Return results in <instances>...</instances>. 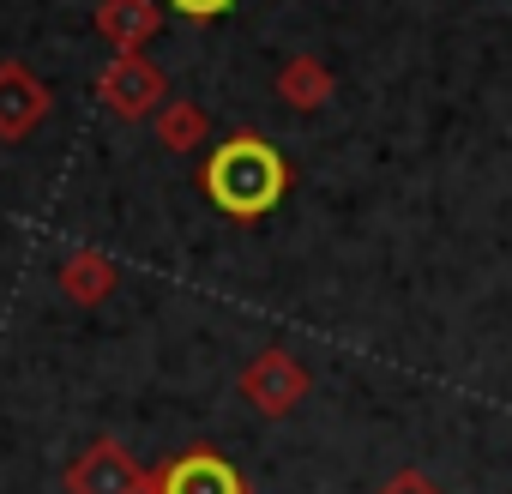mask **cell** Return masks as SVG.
<instances>
[{
  "label": "cell",
  "mask_w": 512,
  "mask_h": 494,
  "mask_svg": "<svg viewBox=\"0 0 512 494\" xmlns=\"http://www.w3.org/2000/svg\"><path fill=\"white\" fill-rule=\"evenodd\" d=\"M97 25H103V37H109L121 55H133V49L157 31V7H151V0H103Z\"/></svg>",
  "instance_id": "7"
},
{
  "label": "cell",
  "mask_w": 512,
  "mask_h": 494,
  "mask_svg": "<svg viewBox=\"0 0 512 494\" xmlns=\"http://www.w3.org/2000/svg\"><path fill=\"white\" fill-rule=\"evenodd\" d=\"M103 103L121 115V121H139L157 97H163V73L151 67V61H139V55H115L109 67H103Z\"/></svg>",
  "instance_id": "3"
},
{
  "label": "cell",
  "mask_w": 512,
  "mask_h": 494,
  "mask_svg": "<svg viewBox=\"0 0 512 494\" xmlns=\"http://www.w3.org/2000/svg\"><path fill=\"white\" fill-rule=\"evenodd\" d=\"M326 91H332V79H326V67L320 61H290L284 67V97L296 103V109H314V103H326Z\"/></svg>",
  "instance_id": "8"
},
{
  "label": "cell",
  "mask_w": 512,
  "mask_h": 494,
  "mask_svg": "<svg viewBox=\"0 0 512 494\" xmlns=\"http://www.w3.org/2000/svg\"><path fill=\"white\" fill-rule=\"evenodd\" d=\"M284 187H290V169L266 139H229L205 163V193L229 217H266L284 199Z\"/></svg>",
  "instance_id": "1"
},
{
  "label": "cell",
  "mask_w": 512,
  "mask_h": 494,
  "mask_svg": "<svg viewBox=\"0 0 512 494\" xmlns=\"http://www.w3.org/2000/svg\"><path fill=\"white\" fill-rule=\"evenodd\" d=\"M157 139H163L169 151H193V145L205 139V115H199L193 103H175V109L157 121Z\"/></svg>",
  "instance_id": "10"
},
{
  "label": "cell",
  "mask_w": 512,
  "mask_h": 494,
  "mask_svg": "<svg viewBox=\"0 0 512 494\" xmlns=\"http://www.w3.org/2000/svg\"><path fill=\"white\" fill-rule=\"evenodd\" d=\"M302 392H308V374H302L284 350H266L260 362L247 368V398L260 404V410H272V416H278V410H290Z\"/></svg>",
  "instance_id": "5"
},
{
  "label": "cell",
  "mask_w": 512,
  "mask_h": 494,
  "mask_svg": "<svg viewBox=\"0 0 512 494\" xmlns=\"http://www.w3.org/2000/svg\"><path fill=\"white\" fill-rule=\"evenodd\" d=\"M67 290H73L79 302H97V296L115 290V266L97 260V254H79V260H67Z\"/></svg>",
  "instance_id": "9"
},
{
  "label": "cell",
  "mask_w": 512,
  "mask_h": 494,
  "mask_svg": "<svg viewBox=\"0 0 512 494\" xmlns=\"http://www.w3.org/2000/svg\"><path fill=\"white\" fill-rule=\"evenodd\" d=\"M67 482H73V494H157V482H151V476L121 452V446H109V440H103V446H91V452L73 464V476H67Z\"/></svg>",
  "instance_id": "2"
},
{
  "label": "cell",
  "mask_w": 512,
  "mask_h": 494,
  "mask_svg": "<svg viewBox=\"0 0 512 494\" xmlns=\"http://www.w3.org/2000/svg\"><path fill=\"white\" fill-rule=\"evenodd\" d=\"M49 91L25 73V67H0V139H19L43 121Z\"/></svg>",
  "instance_id": "6"
},
{
  "label": "cell",
  "mask_w": 512,
  "mask_h": 494,
  "mask_svg": "<svg viewBox=\"0 0 512 494\" xmlns=\"http://www.w3.org/2000/svg\"><path fill=\"white\" fill-rule=\"evenodd\" d=\"M157 494H247V488H241V476H235L229 458H217V452H187L181 464L163 470Z\"/></svg>",
  "instance_id": "4"
},
{
  "label": "cell",
  "mask_w": 512,
  "mask_h": 494,
  "mask_svg": "<svg viewBox=\"0 0 512 494\" xmlns=\"http://www.w3.org/2000/svg\"><path fill=\"white\" fill-rule=\"evenodd\" d=\"M175 13H193V19H217V13H229L235 0H169Z\"/></svg>",
  "instance_id": "11"
},
{
  "label": "cell",
  "mask_w": 512,
  "mask_h": 494,
  "mask_svg": "<svg viewBox=\"0 0 512 494\" xmlns=\"http://www.w3.org/2000/svg\"><path fill=\"white\" fill-rule=\"evenodd\" d=\"M380 494H440V488H434V482H422L416 470H404V476H392V482H386Z\"/></svg>",
  "instance_id": "12"
}]
</instances>
